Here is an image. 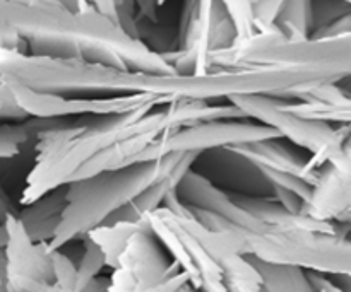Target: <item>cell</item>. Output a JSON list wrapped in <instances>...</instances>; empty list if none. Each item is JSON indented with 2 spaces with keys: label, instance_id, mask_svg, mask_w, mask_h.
<instances>
[{
  "label": "cell",
  "instance_id": "cell-2",
  "mask_svg": "<svg viewBox=\"0 0 351 292\" xmlns=\"http://www.w3.org/2000/svg\"><path fill=\"white\" fill-rule=\"evenodd\" d=\"M9 215H14L12 207H10V202L9 198L5 197V194L0 190V226H3V222L7 221Z\"/></svg>",
  "mask_w": 351,
  "mask_h": 292
},
{
  "label": "cell",
  "instance_id": "cell-1",
  "mask_svg": "<svg viewBox=\"0 0 351 292\" xmlns=\"http://www.w3.org/2000/svg\"><path fill=\"white\" fill-rule=\"evenodd\" d=\"M26 140V132L21 127H0V157H9L19 152V144Z\"/></svg>",
  "mask_w": 351,
  "mask_h": 292
}]
</instances>
